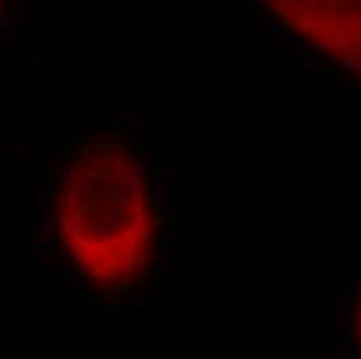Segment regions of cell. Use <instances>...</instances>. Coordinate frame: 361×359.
Wrapping results in <instances>:
<instances>
[{
	"instance_id": "obj_1",
	"label": "cell",
	"mask_w": 361,
	"mask_h": 359,
	"mask_svg": "<svg viewBox=\"0 0 361 359\" xmlns=\"http://www.w3.org/2000/svg\"><path fill=\"white\" fill-rule=\"evenodd\" d=\"M171 173L144 116L75 110L39 173L27 233L37 272L106 318L149 308L179 250Z\"/></svg>"
},
{
	"instance_id": "obj_2",
	"label": "cell",
	"mask_w": 361,
	"mask_h": 359,
	"mask_svg": "<svg viewBox=\"0 0 361 359\" xmlns=\"http://www.w3.org/2000/svg\"><path fill=\"white\" fill-rule=\"evenodd\" d=\"M307 71L361 98V0H241Z\"/></svg>"
},
{
	"instance_id": "obj_3",
	"label": "cell",
	"mask_w": 361,
	"mask_h": 359,
	"mask_svg": "<svg viewBox=\"0 0 361 359\" xmlns=\"http://www.w3.org/2000/svg\"><path fill=\"white\" fill-rule=\"evenodd\" d=\"M332 326L338 355L361 359V266L341 291Z\"/></svg>"
},
{
	"instance_id": "obj_4",
	"label": "cell",
	"mask_w": 361,
	"mask_h": 359,
	"mask_svg": "<svg viewBox=\"0 0 361 359\" xmlns=\"http://www.w3.org/2000/svg\"><path fill=\"white\" fill-rule=\"evenodd\" d=\"M34 0H0V63L13 50L17 36L30 25Z\"/></svg>"
}]
</instances>
